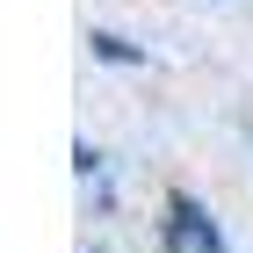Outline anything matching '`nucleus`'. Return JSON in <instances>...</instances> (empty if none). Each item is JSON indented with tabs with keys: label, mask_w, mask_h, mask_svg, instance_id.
<instances>
[{
	"label": "nucleus",
	"mask_w": 253,
	"mask_h": 253,
	"mask_svg": "<svg viewBox=\"0 0 253 253\" xmlns=\"http://www.w3.org/2000/svg\"><path fill=\"white\" fill-rule=\"evenodd\" d=\"M167 253H224L210 232V217L195 210L188 195H174V217H167Z\"/></svg>",
	"instance_id": "1"
},
{
	"label": "nucleus",
	"mask_w": 253,
	"mask_h": 253,
	"mask_svg": "<svg viewBox=\"0 0 253 253\" xmlns=\"http://www.w3.org/2000/svg\"><path fill=\"white\" fill-rule=\"evenodd\" d=\"M94 51H101V58H116V65H130V58H137L130 43H116V37H94Z\"/></svg>",
	"instance_id": "2"
}]
</instances>
